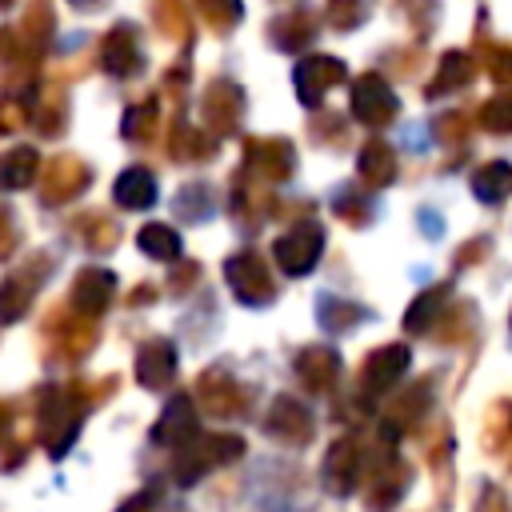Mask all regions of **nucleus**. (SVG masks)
Instances as JSON below:
<instances>
[{
	"instance_id": "f03ea898",
	"label": "nucleus",
	"mask_w": 512,
	"mask_h": 512,
	"mask_svg": "<svg viewBox=\"0 0 512 512\" xmlns=\"http://www.w3.org/2000/svg\"><path fill=\"white\" fill-rule=\"evenodd\" d=\"M140 248H148V252H156V256H160V252H164V256H176V252H180V240H176L168 228H156V224H152V228L140 232Z\"/></svg>"
},
{
	"instance_id": "f257e3e1",
	"label": "nucleus",
	"mask_w": 512,
	"mask_h": 512,
	"mask_svg": "<svg viewBox=\"0 0 512 512\" xmlns=\"http://www.w3.org/2000/svg\"><path fill=\"white\" fill-rule=\"evenodd\" d=\"M116 196H120V204H128V208H144V204H152V180H148L144 172H128V176L120 180Z\"/></svg>"
}]
</instances>
